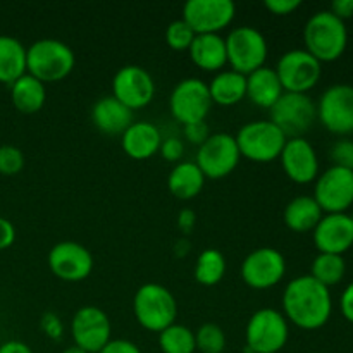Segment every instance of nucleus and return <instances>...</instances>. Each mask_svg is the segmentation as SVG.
<instances>
[{
    "label": "nucleus",
    "mask_w": 353,
    "mask_h": 353,
    "mask_svg": "<svg viewBox=\"0 0 353 353\" xmlns=\"http://www.w3.org/2000/svg\"><path fill=\"white\" fill-rule=\"evenodd\" d=\"M333 312L330 288L310 274L292 279L283 293V316L300 330L314 331L323 327Z\"/></svg>",
    "instance_id": "1"
},
{
    "label": "nucleus",
    "mask_w": 353,
    "mask_h": 353,
    "mask_svg": "<svg viewBox=\"0 0 353 353\" xmlns=\"http://www.w3.org/2000/svg\"><path fill=\"white\" fill-rule=\"evenodd\" d=\"M305 50L323 62H333L343 55L348 45V30L345 21L330 9L319 10L309 17L303 28Z\"/></svg>",
    "instance_id": "2"
},
{
    "label": "nucleus",
    "mask_w": 353,
    "mask_h": 353,
    "mask_svg": "<svg viewBox=\"0 0 353 353\" xmlns=\"http://www.w3.org/2000/svg\"><path fill=\"white\" fill-rule=\"evenodd\" d=\"M74 52L61 40L41 38L26 48V72L41 83H57L74 69Z\"/></svg>",
    "instance_id": "3"
},
{
    "label": "nucleus",
    "mask_w": 353,
    "mask_h": 353,
    "mask_svg": "<svg viewBox=\"0 0 353 353\" xmlns=\"http://www.w3.org/2000/svg\"><path fill=\"white\" fill-rule=\"evenodd\" d=\"M133 310L141 327L152 333H162L165 327L174 324L178 316V303L174 295L165 286L147 283L134 293Z\"/></svg>",
    "instance_id": "4"
},
{
    "label": "nucleus",
    "mask_w": 353,
    "mask_h": 353,
    "mask_svg": "<svg viewBox=\"0 0 353 353\" xmlns=\"http://www.w3.org/2000/svg\"><path fill=\"white\" fill-rule=\"evenodd\" d=\"M241 157L254 162H272L279 159L288 138L271 121H252L240 128L236 137Z\"/></svg>",
    "instance_id": "5"
},
{
    "label": "nucleus",
    "mask_w": 353,
    "mask_h": 353,
    "mask_svg": "<svg viewBox=\"0 0 353 353\" xmlns=\"http://www.w3.org/2000/svg\"><path fill=\"white\" fill-rule=\"evenodd\" d=\"M271 123L288 138H303L317 119V105L307 93L285 92L269 109Z\"/></svg>",
    "instance_id": "6"
},
{
    "label": "nucleus",
    "mask_w": 353,
    "mask_h": 353,
    "mask_svg": "<svg viewBox=\"0 0 353 353\" xmlns=\"http://www.w3.org/2000/svg\"><path fill=\"white\" fill-rule=\"evenodd\" d=\"M224 41L228 64L233 71L243 76L261 69L268 59V41L264 34L254 26L234 28Z\"/></svg>",
    "instance_id": "7"
},
{
    "label": "nucleus",
    "mask_w": 353,
    "mask_h": 353,
    "mask_svg": "<svg viewBox=\"0 0 353 353\" xmlns=\"http://www.w3.org/2000/svg\"><path fill=\"white\" fill-rule=\"evenodd\" d=\"M290 336L288 321L274 309H261L250 317L245 331L248 353H278Z\"/></svg>",
    "instance_id": "8"
},
{
    "label": "nucleus",
    "mask_w": 353,
    "mask_h": 353,
    "mask_svg": "<svg viewBox=\"0 0 353 353\" xmlns=\"http://www.w3.org/2000/svg\"><path fill=\"white\" fill-rule=\"evenodd\" d=\"M276 74L288 93H307L319 83L323 64L305 48H293L279 57Z\"/></svg>",
    "instance_id": "9"
},
{
    "label": "nucleus",
    "mask_w": 353,
    "mask_h": 353,
    "mask_svg": "<svg viewBox=\"0 0 353 353\" xmlns=\"http://www.w3.org/2000/svg\"><path fill=\"white\" fill-rule=\"evenodd\" d=\"M240 159L236 138L233 134L214 133L199 147L195 164L205 179H223L236 169Z\"/></svg>",
    "instance_id": "10"
},
{
    "label": "nucleus",
    "mask_w": 353,
    "mask_h": 353,
    "mask_svg": "<svg viewBox=\"0 0 353 353\" xmlns=\"http://www.w3.org/2000/svg\"><path fill=\"white\" fill-rule=\"evenodd\" d=\"M210 107H212V99H210L209 86L199 78L181 79L169 97V110L183 126L205 121Z\"/></svg>",
    "instance_id": "11"
},
{
    "label": "nucleus",
    "mask_w": 353,
    "mask_h": 353,
    "mask_svg": "<svg viewBox=\"0 0 353 353\" xmlns=\"http://www.w3.org/2000/svg\"><path fill=\"white\" fill-rule=\"evenodd\" d=\"M314 200L323 212L341 214L353 205V171L331 165L316 179Z\"/></svg>",
    "instance_id": "12"
},
{
    "label": "nucleus",
    "mask_w": 353,
    "mask_h": 353,
    "mask_svg": "<svg viewBox=\"0 0 353 353\" xmlns=\"http://www.w3.org/2000/svg\"><path fill=\"white\" fill-rule=\"evenodd\" d=\"M317 119L333 134L353 133V86L338 83L321 95L317 103Z\"/></svg>",
    "instance_id": "13"
},
{
    "label": "nucleus",
    "mask_w": 353,
    "mask_h": 353,
    "mask_svg": "<svg viewBox=\"0 0 353 353\" xmlns=\"http://www.w3.org/2000/svg\"><path fill=\"white\" fill-rule=\"evenodd\" d=\"M236 6L231 0H188L183 6L181 19L195 34H219L231 24Z\"/></svg>",
    "instance_id": "14"
},
{
    "label": "nucleus",
    "mask_w": 353,
    "mask_h": 353,
    "mask_svg": "<svg viewBox=\"0 0 353 353\" xmlns=\"http://www.w3.org/2000/svg\"><path fill=\"white\" fill-rule=\"evenodd\" d=\"M286 274V261L276 248L262 247L250 252L241 262V279L254 290H269Z\"/></svg>",
    "instance_id": "15"
},
{
    "label": "nucleus",
    "mask_w": 353,
    "mask_h": 353,
    "mask_svg": "<svg viewBox=\"0 0 353 353\" xmlns=\"http://www.w3.org/2000/svg\"><path fill=\"white\" fill-rule=\"evenodd\" d=\"M155 83L147 69L140 65H124L112 79V97L128 109H143L154 100Z\"/></svg>",
    "instance_id": "16"
},
{
    "label": "nucleus",
    "mask_w": 353,
    "mask_h": 353,
    "mask_svg": "<svg viewBox=\"0 0 353 353\" xmlns=\"http://www.w3.org/2000/svg\"><path fill=\"white\" fill-rule=\"evenodd\" d=\"M109 316L99 307H81L71 323V334L76 347L88 353H99L110 341Z\"/></svg>",
    "instance_id": "17"
},
{
    "label": "nucleus",
    "mask_w": 353,
    "mask_h": 353,
    "mask_svg": "<svg viewBox=\"0 0 353 353\" xmlns=\"http://www.w3.org/2000/svg\"><path fill=\"white\" fill-rule=\"evenodd\" d=\"M48 268L62 281L78 283L92 274L93 255L81 243L61 241L48 252Z\"/></svg>",
    "instance_id": "18"
},
{
    "label": "nucleus",
    "mask_w": 353,
    "mask_h": 353,
    "mask_svg": "<svg viewBox=\"0 0 353 353\" xmlns=\"http://www.w3.org/2000/svg\"><path fill=\"white\" fill-rule=\"evenodd\" d=\"M279 159L283 171L293 183L309 185L319 176V159L316 148L305 138H290Z\"/></svg>",
    "instance_id": "19"
},
{
    "label": "nucleus",
    "mask_w": 353,
    "mask_h": 353,
    "mask_svg": "<svg viewBox=\"0 0 353 353\" xmlns=\"http://www.w3.org/2000/svg\"><path fill=\"white\" fill-rule=\"evenodd\" d=\"M314 243L319 254L343 255L353 245V223L347 212L326 214L314 230Z\"/></svg>",
    "instance_id": "20"
},
{
    "label": "nucleus",
    "mask_w": 353,
    "mask_h": 353,
    "mask_svg": "<svg viewBox=\"0 0 353 353\" xmlns=\"http://www.w3.org/2000/svg\"><path fill=\"white\" fill-rule=\"evenodd\" d=\"M92 121L97 130L105 134H110V137L123 134L134 123L133 110L123 105L112 95L102 97V99H99L93 103Z\"/></svg>",
    "instance_id": "21"
},
{
    "label": "nucleus",
    "mask_w": 353,
    "mask_h": 353,
    "mask_svg": "<svg viewBox=\"0 0 353 353\" xmlns=\"http://www.w3.org/2000/svg\"><path fill=\"white\" fill-rule=\"evenodd\" d=\"M121 143H123V150L126 152L128 157L134 159V161H145L157 154L162 143V137L157 126L147 123V121H138L121 134Z\"/></svg>",
    "instance_id": "22"
},
{
    "label": "nucleus",
    "mask_w": 353,
    "mask_h": 353,
    "mask_svg": "<svg viewBox=\"0 0 353 353\" xmlns=\"http://www.w3.org/2000/svg\"><path fill=\"white\" fill-rule=\"evenodd\" d=\"M283 93H285V90H283L278 74L272 68L262 65L261 69L247 76V97L257 107L271 109Z\"/></svg>",
    "instance_id": "23"
},
{
    "label": "nucleus",
    "mask_w": 353,
    "mask_h": 353,
    "mask_svg": "<svg viewBox=\"0 0 353 353\" xmlns=\"http://www.w3.org/2000/svg\"><path fill=\"white\" fill-rule=\"evenodd\" d=\"M188 50L193 64L203 71H219L228 64L226 41L221 34H196Z\"/></svg>",
    "instance_id": "24"
},
{
    "label": "nucleus",
    "mask_w": 353,
    "mask_h": 353,
    "mask_svg": "<svg viewBox=\"0 0 353 353\" xmlns=\"http://www.w3.org/2000/svg\"><path fill=\"white\" fill-rule=\"evenodd\" d=\"M10 100L21 114H37L47 100L45 85L31 74H23L10 85Z\"/></svg>",
    "instance_id": "25"
},
{
    "label": "nucleus",
    "mask_w": 353,
    "mask_h": 353,
    "mask_svg": "<svg viewBox=\"0 0 353 353\" xmlns=\"http://www.w3.org/2000/svg\"><path fill=\"white\" fill-rule=\"evenodd\" d=\"M324 212L314 196H296L286 205L283 219L285 224L295 233H309L316 230L319 221L323 219Z\"/></svg>",
    "instance_id": "26"
},
{
    "label": "nucleus",
    "mask_w": 353,
    "mask_h": 353,
    "mask_svg": "<svg viewBox=\"0 0 353 353\" xmlns=\"http://www.w3.org/2000/svg\"><path fill=\"white\" fill-rule=\"evenodd\" d=\"M207 86H209L212 103H217V105H236L247 97V76L240 74L233 69L217 72V76H214L210 85Z\"/></svg>",
    "instance_id": "27"
},
{
    "label": "nucleus",
    "mask_w": 353,
    "mask_h": 353,
    "mask_svg": "<svg viewBox=\"0 0 353 353\" xmlns=\"http://www.w3.org/2000/svg\"><path fill=\"white\" fill-rule=\"evenodd\" d=\"M203 185H205V176L195 162H179L169 172L168 188L179 200L195 199L203 190Z\"/></svg>",
    "instance_id": "28"
},
{
    "label": "nucleus",
    "mask_w": 353,
    "mask_h": 353,
    "mask_svg": "<svg viewBox=\"0 0 353 353\" xmlns=\"http://www.w3.org/2000/svg\"><path fill=\"white\" fill-rule=\"evenodd\" d=\"M26 74V48L17 38L0 34V83L12 85Z\"/></svg>",
    "instance_id": "29"
},
{
    "label": "nucleus",
    "mask_w": 353,
    "mask_h": 353,
    "mask_svg": "<svg viewBox=\"0 0 353 353\" xmlns=\"http://www.w3.org/2000/svg\"><path fill=\"white\" fill-rule=\"evenodd\" d=\"M226 274V259L216 248H207L199 255L195 264V279L203 286H214Z\"/></svg>",
    "instance_id": "30"
},
{
    "label": "nucleus",
    "mask_w": 353,
    "mask_h": 353,
    "mask_svg": "<svg viewBox=\"0 0 353 353\" xmlns=\"http://www.w3.org/2000/svg\"><path fill=\"white\" fill-rule=\"evenodd\" d=\"M347 272V262L343 255L334 254H319L312 262L310 276L326 288L338 285L345 278Z\"/></svg>",
    "instance_id": "31"
},
{
    "label": "nucleus",
    "mask_w": 353,
    "mask_h": 353,
    "mask_svg": "<svg viewBox=\"0 0 353 353\" xmlns=\"http://www.w3.org/2000/svg\"><path fill=\"white\" fill-rule=\"evenodd\" d=\"M159 347L162 353H195V333L183 324H171L159 333Z\"/></svg>",
    "instance_id": "32"
},
{
    "label": "nucleus",
    "mask_w": 353,
    "mask_h": 353,
    "mask_svg": "<svg viewBox=\"0 0 353 353\" xmlns=\"http://www.w3.org/2000/svg\"><path fill=\"white\" fill-rule=\"evenodd\" d=\"M195 345L202 353H223L226 348V334L217 324L207 323L195 333Z\"/></svg>",
    "instance_id": "33"
},
{
    "label": "nucleus",
    "mask_w": 353,
    "mask_h": 353,
    "mask_svg": "<svg viewBox=\"0 0 353 353\" xmlns=\"http://www.w3.org/2000/svg\"><path fill=\"white\" fill-rule=\"evenodd\" d=\"M195 37L196 34L193 33L192 28H190L183 19L172 21L168 26V30H165V41H168L169 47L176 52L188 50V48L192 47Z\"/></svg>",
    "instance_id": "34"
},
{
    "label": "nucleus",
    "mask_w": 353,
    "mask_h": 353,
    "mask_svg": "<svg viewBox=\"0 0 353 353\" xmlns=\"http://www.w3.org/2000/svg\"><path fill=\"white\" fill-rule=\"evenodd\" d=\"M24 155L21 148L14 145H2L0 147V174L14 176L23 171Z\"/></svg>",
    "instance_id": "35"
},
{
    "label": "nucleus",
    "mask_w": 353,
    "mask_h": 353,
    "mask_svg": "<svg viewBox=\"0 0 353 353\" xmlns=\"http://www.w3.org/2000/svg\"><path fill=\"white\" fill-rule=\"evenodd\" d=\"M330 155L333 165H340V168L353 171V140L350 138H340L338 141H334Z\"/></svg>",
    "instance_id": "36"
},
{
    "label": "nucleus",
    "mask_w": 353,
    "mask_h": 353,
    "mask_svg": "<svg viewBox=\"0 0 353 353\" xmlns=\"http://www.w3.org/2000/svg\"><path fill=\"white\" fill-rule=\"evenodd\" d=\"M159 152L168 162H179L185 155V143H183L181 138H165V140H162Z\"/></svg>",
    "instance_id": "37"
},
{
    "label": "nucleus",
    "mask_w": 353,
    "mask_h": 353,
    "mask_svg": "<svg viewBox=\"0 0 353 353\" xmlns=\"http://www.w3.org/2000/svg\"><path fill=\"white\" fill-rule=\"evenodd\" d=\"M40 327L50 340H61L62 334H64V326H62L61 317L54 312L43 314L40 321Z\"/></svg>",
    "instance_id": "38"
},
{
    "label": "nucleus",
    "mask_w": 353,
    "mask_h": 353,
    "mask_svg": "<svg viewBox=\"0 0 353 353\" xmlns=\"http://www.w3.org/2000/svg\"><path fill=\"white\" fill-rule=\"evenodd\" d=\"M183 134H185L186 140L200 147V145H202L212 133H210L205 121H200V123H193V124H186V126H183Z\"/></svg>",
    "instance_id": "39"
},
{
    "label": "nucleus",
    "mask_w": 353,
    "mask_h": 353,
    "mask_svg": "<svg viewBox=\"0 0 353 353\" xmlns=\"http://www.w3.org/2000/svg\"><path fill=\"white\" fill-rule=\"evenodd\" d=\"M264 6L274 16H288L295 12L302 6V2L300 0H265Z\"/></svg>",
    "instance_id": "40"
},
{
    "label": "nucleus",
    "mask_w": 353,
    "mask_h": 353,
    "mask_svg": "<svg viewBox=\"0 0 353 353\" xmlns=\"http://www.w3.org/2000/svg\"><path fill=\"white\" fill-rule=\"evenodd\" d=\"M99 353H141L140 348L130 340H110Z\"/></svg>",
    "instance_id": "41"
},
{
    "label": "nucleus",
    "mask_w": 353,
    "mask_h": 353,
    "mask_svg": "<svg viewBox=\"0 0 353 353\" xmlns=\"http://www.w3.org/2000/svg\"><path fill=\"white\" fill-rule=\"evenodd\" d=\"M14 240H16V230H14L12 223L7 221L6 217H0V250L12 247Z\"/></svg>",
    "instance_id": "42"
},
{
    "label": "nucleus",
    "mask_w": 353,
    "mask_h": 353,
    "mask_svg": "<svg viewBox=\"0 0 353 353\" xmlns=\"http://www.w3.org/2000/svg\"><path fill=\"white\" fill-rule=\"evenodd\" d=\"M340 309L345 319L353 324V281L345 288L340 299Z\"/></svg>",
    "instance_id": "43"
},
{
    "label": "nucleus",
    "mask_w": 353,
    "mask_h": 353,
    "mask_svg": "<svg viewBox=\"0 0 353 353\" xmlns=\"http://www.w3.org/2000/svg\"><path fill=\"white\" fill-rule=\"evenodd\" d=\"M330 10L341 21L350 19L353 17V0H334Z\"/></svg>",
    "instance_id": "44"
},
{
    "label": "nucleus",
    "mask_w": 353,
    "mask_h": 353,
    "mask_svg": "<svg viewBox=\"0 0 353 353\" xmlns=\"http://www.w3.org/2000/svg\"><path fill=\"white\" fill-rule=\"evenodd\" d=\"M195 223H196V216H195V212H193V210L185 209V210H181V212H179L178 228L185 234L192 233V230L195 228Z\"/></svg>",
    "instance_id": "45"
},
{
    "label": "nucleus",
    "mask_w": 353,
    "mask_h": 353,
    "mask_svg": "<svg viewBox=\"0 0 353 353\" xmlns=\"http://www.w3.org/2000/svg\"><path fill=\"white\" fill-rule=\"evenodd\" d=\"M0 353H33L31 348L28 347L26 343L17 340H10L6 341L3 345H0Z\"/></svg>",
    "instance_id": "46"
},
{
    "label": "nucleus",
    "mask_w": 353,
    "mask_h": 353,
    "mask_svg": "<svg viewBox=\"0 0 353 353\" xmlns=\"http://www.w3.org/2000/svg\"><path fill=\"white\" fill-rule=\"evenodd\" d=\"M62 353H88V352H85V350H83V348H79V347H76V345H72V347L65 348V350L62 352Z\"/></svg>",
    "instance_id": "47"
},
{
    "label": "nucleus",
    "mask_w": 353,
    "mask_h": 353,
    "mask_svg": "<svg viewBox=\"0 0 353 353\" xmlns=\"http://www.w3.org/2000/svg\"><path fill=\"white\" fill-rule=\"evenodd\" d=\"M352 223H353V216H352Z\"/></svg>",
    "instance_id": "48"
}]
</instances>
